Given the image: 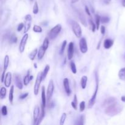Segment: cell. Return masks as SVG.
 Instances as JSON below:
<instances>
[{
	"label": "cell",
	"instance_id": "cell-1",
	"mask_svg": "<svg viewBox=\"0 0 125 125\" xmlns=\"http://www.w3.org/2000/svg\"><path fill=\"white\" fill-rule=\"evenodd\" d=\"M122 109L123 107L117 101L105 107L104 112L109 116L113 117L120 113L122 111Z\"/></svg>",
	"mask_w": 125,
	"mask_h": 125
},
{
	"label": "cell",
	"instance_id": "cell-2",
	"mask_svg": "<svg viewBox=\"0 0 125 125\" xmlns=\"http://www.w3.org/2000/svg\"><path fill=\"white\" fill-rule=\"evenodd\" d=\"M95 80H96V88H95V92H94L93 94L92 97L91 99L89 100V107L91 108L95 104V102H96V99H97V93H98V87H99V82H98V76L97 73H95Z\"/></svg>",
	"mask_w": 125,
	"mask_h": 125
},
{
	"label": "cell",
	"instance_id": "cell-3",
	"mask_svg": "<svg viewBox=\"0 0 125 125\" xmlns=\"http://www.w3.org/2000/svg\"><path fill=\"white\" fill-rule=\"evenodd\" d=\"M71 25H72V31L76 37L77 38H81L82 37V29H81L79 24L77 21L73 20L71 23Z\"/></svg>",
	"mask_w": 125,
	"mask_h": 125
},
{
	"label": "cell",
	"instance_id": "cell-4",
	"mask_svg": "<svg viewBox=\"0 0 125 125\" xmlns=\"http://www.w3.org/2000/svg\"><path fill=\"white\" fill-rule=\"evenodd\" d=\"M62 30V26L60 24L56 25L54 27H53L50 30V33L48 34V37L51 40L55 39L58 34L60 33V32Z\"/></svg>",
	"mask_w": 125,
	"mask_h": 125
},
{
	"label": "cell",
	"instance_id": "cell-5",
	"mask_svg": "<svg viewBox=\"0 0 125 125\" xmlns=\"http://www.w3.org/2000/svg\"><path fill=\"white\" fill-rule=\"evenodd\" d=\"M42 81H43V79H42V72H39L37 76L36 80H35V84H34V93L35 96H37L39 94L40 86V84Z\"/></svg>",
	"mask_w": 125,
	"mask_h": 125
},
{
	"label": "cell",
	"instance_id": "cell-6",
	"mask_svg": "<svg viewBox=\"0 0 125 125\" xmlns=\"http://www.w3.org/2000/svg\"><path fill=\"white\" fill-rule=\"evenodd\" d=\"M54 90V85L53 81L51 79L50 80V82H49L46 91V98L48 102L51 101L53 95Z\"/></svg>",
	"mask_w": 125,
	"mask_h": 125
},
{
	"label": "cell",
	"instance_id": "cell-7",
	"mask_svg": "<svg viewBox=\"0 0 125 125\" xmlns=\"http://www.w3.org/2000/svg\"><path fill=\"white\" fill-rule=\"evenodd\" d=\"M79 48L81 53L83 54L86 53L88 51V46L87 41L84 37H82L79 40Z\"/></svg>",
	"mask_w": 125,
	"mask_h": 125
},
{
	"label": "cell",
	"instance_id": "cell-8",
	"mask_svg": "<svg viewBox=\"0 0 125 125\" xmlns=\"http://www.w3.org/2000/svg\"><path fill=\"white\" fill-rule=\"evenodd\" d=\"M29 35L27 34H25L23 35V37H22L21 40V42H20V45H19V51L21 53H23L25 51V46H26V43H27V40L28 39Z\"/></svg>",
	"mask_w": 125,
	"mask_h": 125
},
{
	"label": "cell",
	"instance_id": "cell-9",
	"mask_svg": "<svg viewBox=\"0 0 125 125\" xmlns=\"http://www.w3.org/2000/svg\"><path fill=\"white\" fill-rule=\"evenodd\" d=\"M41 111L40 109V107L39 105H35V108L34 110V113H33V118H34V125H36L38 120L39 118L40 115Z\"/></svg>",
	"mask_w": 125,
	"mask_h": 125
},
{
	"label": "cell",
	"instance_id": "cell-10",
	"mask_svg": "<svg viewBox=\"0 0 125 125\" xmlns=\"http://www.w3.org/2000/svg\"><path fill=\"white\" fill-rule=\"evenodd\" d=\"M14 82L18 89H19L20 90H21L23 89V82L21 81L20 75H19L18 74H14Z\"/></svg>",
	"mask_w": 125,
	"mask_h": 125
},
{
	"label": "cell",
	"instance_id": "cell-11",
	"mask_svg": "<svg viewBox=\"0 0 125 125\" xmlns=\"http://www.w3.org/2000/svg\"><path fill=\"white\" fill-rule=\"evenodd\" d=\"M67 56L68 60H72L74 54V43L73 42H70L68 45V50H67Z\"/></svg>",
	"mask_w": 125,
	"mask_h": 125
},
{
	"label": "cell",
	"instance_id": "cell-12",
	"mask_svg": "<svg viewBox=\"0 0 125 125\" xmlns=\"http://www.w3.org/2000/svg\"><path fill=\"white\" fill-rule=\"evenodd\" d=\"M63 84H64V87L65 92H66L68 96H70L71 95V93H72V90H71L70 87V82L68 79H64V81H63Z\"/></svg>",
	"mask_w": 125,
	"mask_h": 125
},
{
	"label": "cell",
	"instance_id": "cell-13",
	"mask_svg": "<svg viewBox=\"0 0 125 125\" xmlns=\"http://www.w3.org/2000/svg\"><path fill=\"white\" fill-rule=\"evenodd\" d=\"M117 101V99L115 98H114V97H110V98H107V99H105V100L104 101L102 106H103V107H105V108L106 107L111 105V104H113V103H115V102Z\"/></svg>",
	"mask_w": 125,
	"mask_h": 125
},
{
	"label": "cell",
	"instance_id": "cell-14",
	"mask_svg": "<svg viewBox=\"0 0 125 125\" xmlns=\"http://www.w3.org/2000/svg\"><path fill=\"white\" fill-rule=\"evenodd\" d=\"M12 81V73L11 72H7L6 74L5 79H4V85L6 87H9L11 84Z\"/></svg>",
	"mask_w": 125,
	"mask_h": 125
},
{
	"label": "cell",
	"instance_id": "cell-15",
	"mask_svg": "<svg viewBox=\"0 0 125 125\" xmlns=\"http://www.w3.org/2000/svg\"><path fill=\"white\" fill-rule=\"evenodd\" d=\"M77 12H78V15L79 18V20L81 22V23L85 27H87V23L86 18L84 15V13H82V12L81 11H77Z\"/></svg>",
	"mask_w": 125,
	"mask_h": 125
},
{
	"label": "cell",
	"instance_id": "cell-16",
	"mask_svg": "<svg viewBox=\"0 0 125 125\" xmlns=\"http://www.w3.org/2000/svg\"><path fill=\"white\" fill-rule=\"evenodd\" d=\"M33 79V76L30 75V71H27V73L23 79V84L25 86H27L31 81Z\"/></svg>",
	"mask_w": 125,
	"mask_h": 125
},
{
	"label": "cell",
	"instance_id": "cell-17",
	"mask_svg": "<svg viewBox=\"0 0 125 125\" xmlns=\"http://www.w3.org/2000/svg\"><path fill=\"white\" fill-rule=\"evenodd\" d=\"M113 45V41L112 40L109 39H107L104 41V43H103V46H104V48L105 49H109L111 48L112 45Z\"/></svg>",
	"mask_w": 125,
	"mask_h": 125
},
{
	"label": "cell",
	"instance_id": "cell-18",
	"mask_svg": "<svg viewBox=\"0 0 125 125\" xmlns=\"http://www.w3.org/2000/svg\"><path fill=\"white\" fill-rule=\"evenodd\" d=\"M46 96L45 95V89L44 86H43L42 87V105L44 107L46 106Z\"/></svg>",
	"mask_w": 125,
	"mask_h": 125
},
{
	"label": "cell",
	"instance_id": "cell-19",
	"mask_svg": "<svg viewBox=\"0 0 125 125\" xmlns=\"http://www.w3.org/2000/svg\"><path fill=\"white\" fill-rule=\"evenodd\" d=\"M88 78L86 76H84L82 77L81 79V86L82 89H85L87 86V82Z\"/></svg>",
	"mask_w": 125,
	"mask_h": 125
},
{
	"label": "cell",
	"instance_id": "cell-20",
	"mask_svg": "<svg viewBox=\"0 0 125 125\" xmlns=\"http://www.w3.org/2000/svg\"><path fill=\"white\" fill-rule=\"evenodd\" d=\"M45 51L46 50H44L43 47L42 46L40 48L39 50L38 51V53H37V56H38V59H39V60H41L43 57L44 56L45 54Z\"/></svg>",
	"mask_w": 125,
	"mask_h": 125
},
{
	"label": "cell",
	"instance_id": "cell-21",
	"mask_svg": "<svg viewBox=\"0 0 125 125\" xmlns=\"http://www.w3.org/2000/svg\"><path fill=\"white\" fill-rule=\"evenodd\" d=\"M13 92H14V86H12L9 91V102L12 104L13 103Z\"/></svg>",
	"mask_w": 125,
	"mask_h": 125
},
{
	"label": "cell",
	"instance_id": "cell-22",
	"mask_svg": "<svg viewBox=\"0 0 125 125\" xmlns=\"http://www.w3.org/2000/svg\"><path fill=\"white\" fill-rule=\"evenodd\" d=\"M50 66L49 65H46L45 67L44 68V70H43V72H42V79L44 80L46 78V77L47 74H48V73L49 71H50Z\"/></svg>",
	"mask_w": 125,
	"mask_h": 125
},
{
	"label": "cell",
	"instance_id": "cell-23",
	"mask_svg": "<svg viewBox=\"0 0 125 125\" xmlns=\"http://www.w3.org/2000/svg\"><path fill=\"white\" fill-rule=\"evenodd\" d=\"M9 57L8 55H6L4 59V70H3V71H4V72L6 71L7 68H8V66H9Z\"/></svg>",
	"mask_w": 125,
	"mask_h": 125
},
{
	"label": "cell",
	"instance_id": "cell-24",
	"mask_svg": "<svg viewBox=\"0 0 125 125\" xmlns=\"http://www.w3.org/2000/svg\"><path fill=\"white\" fill-rule=\"evenodd\" d=\"M118 77L122 81H125V67L123 68L119 71L118 72Z\"/></svg>",
	"mask_w": 125,
	"mask_h": 125
},
{
	"label": "cell",
	"instance_id": "cell-25",
	"mask_svg": "<svg viewBox=\"0 0 125 125\" xmlns=\"http://www.w3.org/2000/svg\"><path fill=\"white\" fill-rule=\"evenodd\" d=\"M85 123V116L84 115H81L78 120H77L76 122L75 123V125H83Z\"/></svg>",
	"mask_w": 125,
	"mask_h": 125
},
{
	"label": "cell",
	"instance_id": "cell-26",
	"mask_svg": "<svg viewBox=\"0 0 125 125\" xmlns=\"http://www.w3.org/2000/svg\"><path fill=\"white\" fill-rule=\"evenodd\" d=\"M37 53H38L37 48L34 49V50H33L30 54H29V59H30L31 60H34V59H35V56H36V55L37 54Z\"/></svg>",
	"mask_w": 125,
	"mask_h": 125
},
{
	"label": "cell",
	"instance_id": "cell-27",
	"mask_svg": "<svg viewBox=\"0 0 125 125\" xmlns=\"http://www.w3.org/2000/svg\"><path fill=\"white\" fill-rule=\"evenodd\" d=\"M6 92L7 90L4 87H2L1 88V90H0V96H1V99H4V98H6Z\"/></svg>",
	"mask_w": 125,
	"mask_h": 125
},
{
	"label": "cell",
	"instance_id": "cell-28",
	"mask_svg": "<svg viewBox=\"0 0 125 125\" xmlns=\"http://www.w3.org/2000/svg\"><path fill=\"white\" fill-rule=\"evenodd\" d=\"M89 24H90V27H91L92 29V31L93 32H95V30L97 29V26H96V24H95L93 23V21L91 17H90V18H89Z\"/></svg>",
	"mask_w": 125,
	"mask_h": 125
},
{
	"label": "cell",
	"instance_id": "cell-29",
	"mask_svg": "<svg viewBox=\"0 0 125 125\" xmlns=\"http://www.w3.org/2000/svg\"><path fill=\"white\" fill-rule=\"evenodd\" d=\"M95 21H96V26H97V29H99V25L101 23V17L99 15H95Z\"/></svg>",
	"mask_w": 125,
	"mask_h": 125
},
{
	"label": "cell",
	"instance_id": "cell-30",
	"mask_svg": "<svg viewBox=\"0 0 125 125\" xmlns=\"http://www.w3.org/2000/svg\"><path fill=\"white\" fill-rule=\"evenodd\" d=\"M10 43H15L17 42V37L15 35H11L8 38Z\"/></svg>",
	"mask_w": 125,
	"mask_h": 125
},
{
	"label": "cell",
	"instance_id": "cell-31",
	"mask_svg": "<svg viewBox=\"0 0 125 125\" xmlns=\"http://www.w3.org/2000/svg\"><path fill=\"white\" fill-rule=\"evenodd\" d=\"M70 68L71 70H72V73L73 74H76L77 73V69H76V66L75 63L73 61H72L70 62Z\"/></svg>",
	"mask_w": 125,
	"mask_h": 125
},
{
	"label": "cell",
	"instance_id": "cell-32",
	"mask_svg": "<svg viewBox=\"0 0 125 125\" xmlns=\"http://www.w3.org/2000/svg\"><path fill=\"white\" fill-rule=\"evenodd\" d=\"M49 46V40L48 38H45L43 41V45H42V47H43L44 50H45L46 51L47 50V49L48 48Z\"/></svg>",
	"mask_w": 125,
	"mask_h": 125
},
{
	"label": "cell",
	"instance_id": "cell-33",
	"mask_svg": "<svg viewBox=\"0 0 125 125\" xmlns=\"http://www.w3.org/2000/svg\"><path fill=\"white\" fill-rule=\"evenodd\" d=\"M39 6H38V3L37 1H35V3H34V7H33V13L34 14H37L38 12H39Z\"/></svg>",
	"mask_w": 125,
	"mask_h": 125
},
{
	"label": "cell",
	"instance_id": "cell-34",
	"mask_svg": "<svg viewBox=\"0 0 125 125\" xmlns=\"http://www.w3.org/2000/svg\"><path fill=\"white\" fill-rule=\"evenodd\" d=\"M33 31H34L35 33H41L43 30H42V28L40 26H38V25H34V27H33Z\"/></svg>",
	"mask_w": 125,
	"mask_h": 125
},
{
	"label": "cell",
	"instance_id": "cell-35",
	"mask_svg": "<svg viewBox=\"0 0 125 125\" xmlns=\"http://www.w3.org/2000/svg\"><path fill=\"white\" fill-rule=\"evenodd\" d=\"M110 21V18L107 16H103L101 17V23H107Z\"/></svg>",
	"mask_w": 125,
	"mask_h": 125
},
{
	"label": "cell",
	"instance_id": "cell-36",
	"mask_svg": "<svg viewBox=\"0 0 125 125\" xmlns=\"http://www.w3.org/2000/svg\"><path fill=\"white\" fill-rule=\"evenodd\" d=\"M66 118V113H63L61 117H60V125H63L64 123H65V120Z\"/></svg>",
	"mask_w": 125,
	"mask_h": 125
},
{
	"label": "cell",
	"instance_id": "cell-37",
	"mask_svg": "<svg viewBox=\"0 0 125 125\" xmlns=\"http://www.w3.org/2000/svg\"><path fill=\"white\" fill-rule=\"evenodd\" d=\"M66 40H64V42H62V44L61 45V48H60V54H62L64 52V50H65V46L66 45Z\"/></svg>",
	"mask_w": 125,
	"mask_h": 125
},
{
	"label": "cell",
	"instance_id": "cell-38",
	"mask_svg": "<svg viewBox=\"0 0 125 125\" xmlns=\"http://www.w3.org/2000/svg\"><path fill=\"white\" fill-rule=\"evenodd\" d=\"M1 113L3 116H6L7 114V107L6 105H3L1 108Z\"/></svg>",
	"mask_w": 125,
	"mask_h": 125
},
{
	"label": "cell",
	"instance_id": "cell-39",
	"mask_svg": "<svg viewBox=\"0 0 125 125\" xmlns=\"http://www.w3.org/2000/svg\"><path fill=\"white\" fill-rule=\"evenodd\" d=\"M85 108H86V102L84 101H83L81 102L79 104V110L81 112H83L85 110Z\"/></svg>",
	"mask_w": 125,
	"mask_h": 125
},
{
	"label": "cell",
	"instance_id": "cell-40",
	"mask_svg": "<svg viewBox=\"0 0 125 125\" xmlns=\"http://www.w3.org/2000/svg\"><path fill=\"white\" fill-rule=\"evenodd\" d=\"M24 26H25V25H24V23H21L19 24V25H18V27H17V31H21L23 29Z\"/></svg>",
	"mask_w": 125,
	"mask_h": 125
},
{
	"label": "cell",
	"instance_id": "cell-41",
	"mask_svg": "<svg viewBox=\"0 0 125 125\" xmlns=\"http://www.w3.org/2000/svg\"><path fill=\"white\" fill-rule=\"evenodd\" d=\"M30 27H31V23H28L26 25V26H25V31H24V33H26L28 31L29 29H30Z\"/></svg>",
	"mask_w": 125,
	"mask_h": 125
},
{
	"label": "cell",
	"instance_id": "cell-42",
	"mask_svg": "<svg viewBox=\"0 0 125 125\" xmlns=\"http://www.w3.org/2000/svg\"><path fill=\"white\" fill-rule=\"evenodd\" d=\"M25 20L27 21H31L32 20V17L30 14H27L25 16Z\"/></svg>",
	"mask_w": 125,
	"mask_h": 125
},
{
	"label": "cell",
	"instance_id": "cell-43",
	"mask_svg": "<svg viewBox=\"0 0 125 125\" xmlns=\"http://www.w3.org/2000/svg\"><path fill=\"white\" fill-rule=\"evenodd\" d=\"M28 93H25L24 94H22V95H21L20 96V97H19V98H20V99H24L25 98H26V97L28 96Z\"/></svg>",
	"mask_w": 125,
	"mask_h": 125
},
{
	"label": "cell",
	"instance_id": "cell-44",
	"mask_svg": "<svg viewBox=\"0 0 125 125\" xmlns=\"http://www.w3.org/2000/svg\"><path fill=\"white\" fill-rule=\"evenodd\" d=\"M85 11H86V12L89 17H91V13H90V10H89V7L87 6H86V7H85Z\"/></svg>",
	"mask_w": 125,
	"mask_h": 125
},
{
	"label": "cell",
	"instance_id": "cell-45",
	"mask_svg": "<svg viewBox=\"0 0 125 125\" xmlns=\"http://www.w3.org/2000/svg\"><path fill=\"white\" fill-rule=\"evenodd\" d=\"M71 104H72V107H73V108L74 109V110H77V109H78V107H77V105H78V104H76V103H74V102L73 101L72 102V103H71Z\"/></svg>",
	"mask_w": 125,
	"mask_h": 125
},
{
	"label": "cell",
	"instance_id": "cell-46",
	"mask_svg": "<svg viewBox=\"0 0 125 125\" xmlns=\"http://www.w3.org/2000/svg\"><path fill=\"white\" fill-rule=\"evenodd\" d=\"M105 28L104 26H101V33L103 35H104L105 34Z\"/></svg>",
	"mask_w": 125,
	"mask_h": 125
},
{
	"label": "cell",
	"instance_id": "cell-47",
	"mask_svg": "<svg viewBox=\"0 0 125 125\" xmlns=\"http://www.w3.org/2000/svg\"><path fill=\"white\" fill-rule=\"evenodd\" d=\"M5 73H6V72L3 71V74H2V76H1V82H3L4 81V79H5V77H6Z\"/></svg>",
	"mask_w": 125,
	"mask_h": 125
},
{
	"label": "cell",
	"instance_id": "cell-48",
	"mask_svg": "<svg viewBox=\"0 0 125 125\" xmlns=\"http://www.w3.org/2000/svg\"><path fill=\"white\" fill-rule=\"evenodd\" d=\"M54 106V103H53V102H51V101L48 102V107H49V108H53Z\"/></svg>",
	"mask_w": 125,
	"mask_h": 125
},
{
	"label": "cell",
	"instance_id": "cell-49",
	"mask_svg": "<svg viewBox=\"0 0 125 125\" xmlns=\"http://www.w3.org/2000/svg\"><path fill=\"white\" fill-rule=\"evenodd\" d=\"M112 0H103V2L105 4H109Z\"/></svg>",
	"mask_w": 125,
	"mask_h": 125
},
{
	"label": "cell",
	"instance_id": "cell-50",
	"mask_svg": "<svg viewBox=\"0 0 125 125\" xmlns=\"http://www.w3.org/2000/svg\"><path fill=\"white\" fill-rule=\"evenodd\" d=\"M73 101L76 103V104H78V99H77V97L76 95H74V99H73Z\"/></svg>",
	"mask_w": 125,
	"mask_h": 125
},
{
	"label": "cell",
	"instance_id": "cell-51",
	"mask_svg": "<svg viewBox=\"0 0 125 125\" xmlns=\"http://www.w3.org/2000/svg\"><path fill=\"white\" fill-rule=\"evenodd\" d=\"M121 100L123 102L125 103V96H122L121 98Z\"/></svg>",
	"mask_w": 125,
	"mask_h": 125
},
{
	"label": "cell",
	"instance_id": "cell-52",
	"mask_svg": "<svg viewBox=\"0 0 125 125\" xmlns=\"http://www.w3.org/2000/svg\"><path fill=\"white\" fill-rule=\"evenodd\" d=\"M79 0H72V3H76V2L78 1Z\"/></svg>",
	"mask_w": 125,
	"mask_h": 125
},
{
	"label": "cell",
	"instance_id": "cell-53",
	"mask_svg": "<svg viewBox=\"0 0 125 125\" xmlns=\"http://www.w3.org/2000/svg\"><path fill=\"white\" fill-rule=\"evenodd\" d=\"M122 5L123 7H125V0H123L122 1Z\"/></svg>",
	"mask_w": 125,
	"mask_h": 125
},
{
	"label": "cell",
	"instance_id": "cell-54",
	"mask_svg": "<svg viewBox=\"0 0 125 125\" xmlns=\"http://www.w3.org/2000/svg\"><path fill=\"white\" fill-rule=\"evenodd\" d=\"M34 67H35V68H37V64H35H35H34Z\"/></svg>",
	"mask_w": 125,
	"mask_h": 125
}]
</instances>
